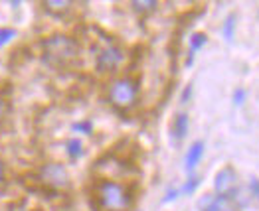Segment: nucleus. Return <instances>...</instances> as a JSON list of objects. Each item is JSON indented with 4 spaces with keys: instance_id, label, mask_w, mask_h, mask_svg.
<instances>
[{
    "instance_id": "1",
    "label": "nucleus",
    "mask_w": 259,
    "mask_h": 211,
    "mask_svg": "<svg viewBox=\"0 0 259 211\" xmlns=\"http://www.w3.org/2000/svg\"><path fill=\"white\" fill-rule=\"evenodd\" d=\"M93 201L99 211H129L133 207V193L121 182L101 180L93 188Z\"/></svg>"
},
{
    "instance_id": "2",
    "label": "nucleus",
    "mask_w": 259,
    "mask_h": 211,
    "mask_svg": "<svg viewBox=\"0 0 259 211\" xmlns=\"http://www.w3.org/2000/svg\"><path fill=\"white\" fill-rule=\"evenodd\" d=\"M44 60L52 67H65V65L73 64L79 56V45L73 38L69 36H50L42 42Z\"/></svg>"
},
{
    "instance_id": "3",
    "label": "nucleus",
    "mask_w": 259,
    "mask_h": 211,
    "mask_svg": "<svg viewBox=\"0 0 259 211\" xmlns=\"http://www.w3.org/2000/svg\"><path fill=\"white\" fill-rule=\"evenodd\" d=\"M109 103L119 109L127 111L137 103L139 99V83L133 77H119L109 85Z\"/></svg>"
},
{
    "instance_id": "4",
    "label": "nucleus",
    "mask_w": 259,
    "mask_h": 211,
    "mask_svg": "<svg viewBox=\"0 0 259 211\" xmlns=\"http://www.w3.org/2000/svg\"><path fill=\"white\" fill-rule=\"evenodd\" d=\"M40 182L52 190H65L69 188V174L62 164L48 162L40 168Z\"/></svg>"
},
{
    "instance_id": "5",
    "label": "nucleus",
    "mask_w": 259,
    "mask_h": 211,
    "mask_svg": "<svg viewBox=\"0 0 259 211\" xmlns=\"http://www.w3.org/2000/svg\"><path fill=\"white\" fill-rule=\"evenodd\" d=\"M125 62V54L119 45L107 43L97 51V69L99 71H115L119 65Z\"/></svg>"
},
{
    "instance_id": "6",
    "label": "nucleus",
    "mask_w": 259,
    "mask_h": 211,
    "mask_svg": "<svg viewBox=\"0 0 259 211\" xmlns=\"http://www.w3.org/2000/svg\"><path fill=\"white\" fill-rule=\"evenodd\" d=\"M214 190L216 195H226L232 199L238 190V172L232 166H224L214 178Z\"/></svg>"
},
{
    "instance_id": "7",
    "label": "nucleus",
    "mask_w": 259,
    "mask_h": 211,
    "mask_svg": "<svg viewBox=\"0 0 259 211\" xmlns=\"http://www.w3.org/2000/svg\"><path fill=\"white\" fill-rule=\"evenodd\" d=\"M200 211H239V205L226 195H204L198 203Z\"/></svg>"
},
{
    "instance_id": "8",
    "label": "nucleus",
    "mask_w": 259,
    "mask_h": 211,
    "mask_svg": "<svg viewBox=\"0 0 259 211\" xmlns=\"http://www.w3.org/2000/svg\"><path fill=\"white\" fill-rule=\"evenodd\" d=\"M202 156H204V142L202 140H196V142L190 144L188 152H186V158H184V168H186V172L190 176H192V172L196 170V166L200 164Z\"/></svg>"
},
{
    "instance_id": "9",
    "label": "nucleus",
    "mask_w": 259,
    "mask_h": 211,
    "mask_svg": "<svg viewBox=\"0 0 259 211\" xmlns=\"http://www.w3.org/2000/svg\"><path fill=\"white\" fill-rule=\"evenodd\" d=\"M188 127H190L188 115H186V113H178V115L174 117L172 127H170V130H172V138L176 140V142H180V140L188 134Z\"/></svg>"
},
{
    "instance_id": "10",
    "label": "nucleus",
    "mask_w": 259,
    "mask_h": 211,
    "mask_svg": "<svg viewBox=\"0 0 259 211\" xmlns=\"http://www.w3.org/2000/svg\"><path fill=\"white\" fill-rule=\"evenodd\" d=\"M206 42H208V36H206L204 32H196V34L190 36V47H188V60H186V65L194 64L196 54L206 45Z\"/></svg>"
},
{
    "instance_id": "11",
    "label": "nucleus",
    "mask_w": 259,
    "mask_h": 211,
    "mask_svg": "<svg viewBox=\"0 0 259 211\" xmlns=\"http://www.w3.org/2000/svg\"><path fill=\"white\" fill-rule=\"evenodd\" d=\"M44 10L54 14V16H64L71 10V2L69 0H46L42 2Z\"/></svg>"
},
{
    "instance_id": "12",
    "label": "nucleus",
    "mask_w": 259,
    "mask_h": 211,
    "mask_svg": "<svg viewBox=\"0 0 259 211\" xmlns=\"http://www.w3.org/2000/svg\"><path fill=\"white\" fill-rule=\"evenodd\" d=\"M131 6L137 14L145 16V14H152L158 8V2L156 0H135V2H131Z\"/></svg>"
},
{
    "instance_id": "13",
    "label": "nucleus",
    "mask_w": 259,
    "mask_h": 211,
    "mask_svg": "<svg viewBox=\"0 0 259 211\" xmlns=\"http://www.w3.org/2000/svg\"><path fill=\"white\" fill-rule=\"evenodd\" d=\"M65 150H67V156H69L71 162H77V160L83 156V144H81L79 138H71V140H67Z\"/></svg>"
},
{
    "instance_id": "14",
    "label": "nucleus",
    "mask_w": 259,
    "mask_h": 211,
    "mask_svg": "<svg viewBox=\"0 0 259 211\" xmlns=\"http://www.w3.org/2000/svg\"><path fill=\"white\" fill-rule=\"evenodd\" d=\"M198 186H200V178L190 176V178L184 182V186H182V188H178V193H180V195H192V193L198 190Z\"/></svg>"
},
{
    "instance_id": "15",
    "label": "nucleus",
    "mask_w": 259,
    "mask_h": 211,
    "mask_svg": "<svg viewBox=\"0 0 259 211\" xmlns=\"http://www.w3.org/2000/svg\"><path fill=\"white\" fill-rule=\"evenodd\" d=\"M234 32H236V16H228L224 26H222V34L226 38V42H232L234 40Z\"/></svg>"
},
{
    "instance_id": "16",
    "label": "nucleus",
    "mask_w": 259,
    "mask_h": 211,
    "mask_svg": "<svg viewBox=\"0 0 259 211\" xmlns=\"http://www.w3.org/2000/svg\"><path fill=\"white\" fill-rule=\"evenodd\" d=\"M71 128H73V132H79V134H91V132H93V123L83 119V121L75 123Z\"/></svg>"
},
{
    "instance_id": "17",
    "label": "nucleus",
    "mask_w": 259,
    "mask_h": 211,
    "mask_svg": "<svg viewBox=\"0 0 259 211\" xmlns=\"http://www.w3.org/2000/svg\"><path fill=\"white\" fill-rule=\"evenodd\" d=\"M14 36H16V32L12 28H0V45H6Z\"/></svg>"
},
{
    "instance_id": "18",
    "label": "nucleus",
    "mask_w": 259,
    "mask_h": 211,
    "mask_svg": "<svg viewBox=\"0 0 259 211\" xmlns=\"http://www.w3.org/2000/svg\"><path fill=\"white\" fill-rule=\"evenodd\" d=\"M243 101H245V89H243V87H238V89L234 91V105L241 107Z\"/></svg>"
},
{
    "instance_id": "19",
    "label": "nucleus",
    "mask_w": 259,
    "mask_h": 211,
    "mask_svg": "<svg viewBox=\"0 0 259 211\" xmlns=\"http://www.w3.org/2000/svg\"><path fill=\"white\" fill-rule=\"evenodd\" d=\"M249 191H251V195L259 199V180L257 178H251V182H249Z\"/></svg>"
},
{
    "instance_id": "20",
    "label": "nucleus",
    "mask_w": 259,
    "mask_h": 211,
    "mask_svg": "<svg viewBox=\"0 0 259 211\" xmlns=\"http://www.w3.org/2000/svg\"><path fill=\"white\" fill-rule=\"evenodd\" d=\"M190 95H192V85H188V87L184 89V93H182V103H188Z\"/></svg>"
},
{
    "instance_id": "21",
    "label": "nucleus",
    "mask_w": 259,
    "mask_h": 211,
    "mask_svg": "<svg viewBox=\"0 0 259 211\" xmlns=\"http://www.w3.org/2000/svg\"><path fill=\"white\" fill-rule=\"evenodd\" d=\"M4 184V164H2V160H0V186Z\"/></svg>"
},
{
    "instance_id": "22",
    "label": "nucleus",
    "mask_w": 259,
    "mask_h": 211,
    "mask_svg": "<svg viewBox=\"0 0 259 211\" xmlns=\"http://www.w3.org/2000/svg\"><path fill=\"white\" fill-rule=\"evenodd\" d=\"M2 117H4V103L0 101V121H2Z\"/></svg>"
},
{
    "instance_id": "23",
    "label": "nucleus",
    "mask_w": 259,
    "mask_h": 211,
    "mask_svg": "<svg viewBox=\"0 0 259 211\" xmlns=\"http://www.w3.org/2000/svg\"><path fill=\"white\" fill-rule=\"evenodd\" d=\"M22 211H40V209H22Z\"/></svg>"
}]
</instances>
